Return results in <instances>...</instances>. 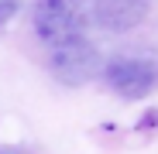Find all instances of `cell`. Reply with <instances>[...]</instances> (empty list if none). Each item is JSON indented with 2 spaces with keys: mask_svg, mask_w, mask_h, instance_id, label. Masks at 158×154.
Here are the masks:
<instances>
[{
  "mask_svg": "<svg viewBox=\"0 0 158 154\" xmlns=\"http://www.w3.org/2000/svg\"><path fill=\"white\" fill-rule=\"evenodd\" d=\"M100 72H103V82H107L117 96H124V99H144L155 89V82H158L155 62L138 58V55H117Z\"/></svg>",
  "mask_w": 158,
  "mask_h": 154,
  "instance_id": "obj_3",
  "label": "cell"
},
{
  "mask_svg": "<svg viewBox=\"0 0 158 154\" xmlns=\"http://www.w3.org/2000/svg\"><path fill=\"white\" fill-rule=\"evenodd\" d=\"M17 7H21V0H0V24H7L17 14Z\"/></svg>",
  "mask_w": 158,
  "mask_h": 154,
  "instance_id": "obj_5",
  "label": "cell"
},
{
  "mask_svg": "<svg viewBox=\"0 0 158 154\" xmlns=\"http://www.w3.org/2000/svg\"><path fill=\"white\" fill-rule=\"evenodd\" d=\"M100 69H103V58H100L96 45L86 41V38H72L65 45L48 48V72L62 86H72V89L86 86L100 75Z\"/></svg>",
  "mask_w": 158,
  "mask_h": 154,
  "instance_id": "obj_2",
  "label": "cell"
},
{
  "mask_svg": "<svg viewBox=\"0 0 158 154\" xmlns=\"http://www.w3.org/2000/svg\"><path fill=\"white\" fill-rule=\"evenodd\" d=\"M89 14L103 31L124 34V31H134L148 17V0H93Z\"/></svg>",
  "mask_w": 158,
  "mask_h": 154,
  "instance_id": "obj_4",
  "label": "cell"
},
{
  "mask_svg": "<svg viewBox=\"0 0 158 154\" xmlns=\"http://www.w3.org/2000/svg\"><path fill=\"white\" fill-rule=\"evenodd\" d=\"M86 0H35V31L38 38L55 48V45H65L72 38H83L86 31Z\"/></svg>",
  "mask_w": 158,
  "mask_h": 154,
  "instance_id": "obj_1",
  "label": "cell"
}]
</instances>
